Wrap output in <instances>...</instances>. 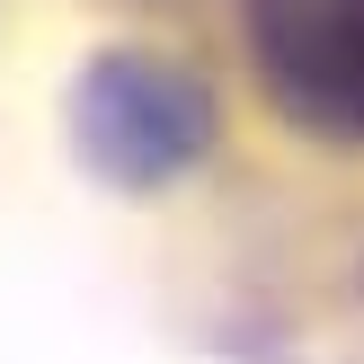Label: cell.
<instances>
[{"mask_svg":"<svg viewBox=\"0 0 364 364\" xmlns=\"http://www.w3.org/2000/svg\"><path fill=\"white\" fill-rule=\"evenodd\" d=\"M63 134L98 187L160 196L223 160V80L187 45H107L71 71Z\"/></svg>","mask_w":364,"mask_h":364,"instance_id":"1","label":"cell"},{"mask_svg":"<svg viewBox=\"0 0 364 364\" xmlns=\"http://www.w3.org/2000/svg\"><path fill=\"white\" fill-rule=\"evenodd\" d=\"M213 18L284 134L364 160V0H213Z\"/></svg>","mask_w":364,"mask_h":364,"instance_id":"2","label":"cell"}]
</instances>
